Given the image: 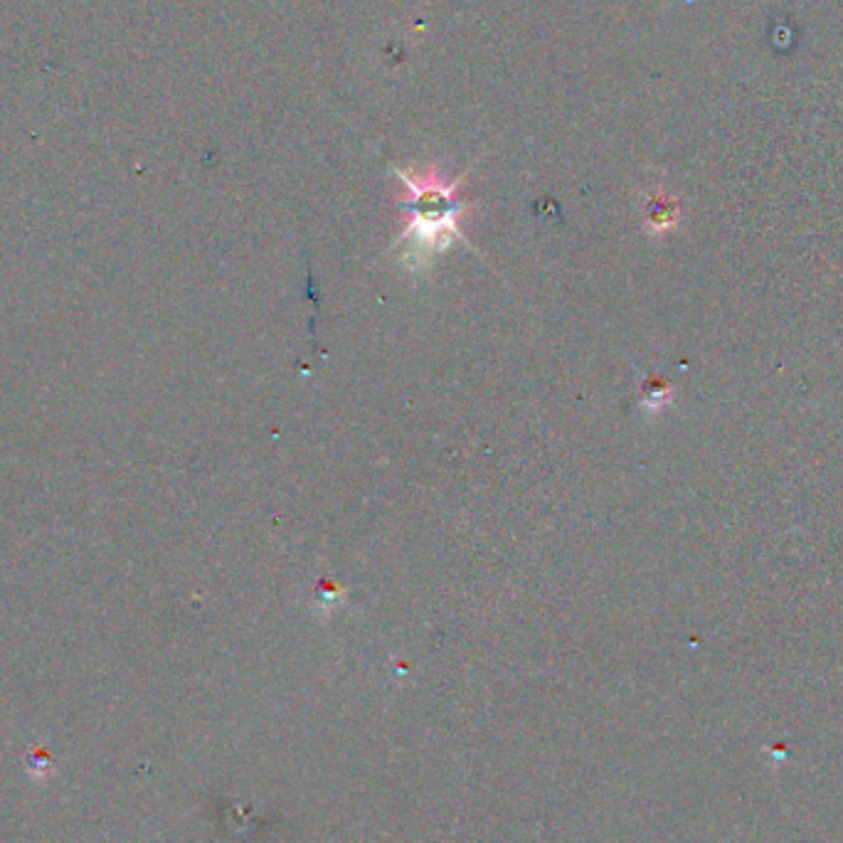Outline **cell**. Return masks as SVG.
Returning a JSON list of instances; mask_svg holds the SVG:
<instances>
[{
  "mask_svg": "<svg viewBox=\"0 0 843 843\" xmlns=\"http://www.w3.org/2000/svg\"><path fill=\"white\" fill-rule=\"evenodd\" d=\"M395 176L407 188L405 210L410 212L407 227L400 232L397 245L402 247V262L412 269H422L444 252L452 240L466 242L459 220L464 203H459L457 190L461 178L447 183L437 168L417 173L410 168H395Z\"/></svg>",
  "mask_w": 843,
  "mask_h": 843,
  "instance_id": "cell-1",
  "label": "cell"
},
{
  "mask_svg": "<svg viewBox=\"0 0 843 843\" xmlns=\"http://www.w3.org/2000/svg\"><path fill=\"white\" fill-rule=\"evenodd\" d=\"M673 222H676V208H673L671 203H664V200H659V203H651L649 230H654V232L668 230V227H673Z\"/></svg>",
  "mask_w": 843,
  "mask_h": 843,
  "instance_id": "cell-2",
  "label": "cell"
},
{
  "mask_svg": "<svg viewBox=\"0 0 843 843\" xmlns=\"http://www.w3.org/2000/svg\"><path fill=\"white\" fill-rule=\"evenodd\" d=\"M668 397H671V385L664 383V380H651L644 387V407L649 410H659L661 405H666Z\"/></svg>",
  "mask_w": 843,
  "mask_h": 843,
  "instance_id": "cell-3",
  "label": "cell"
}]
</instances>
